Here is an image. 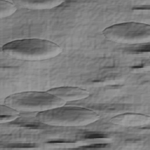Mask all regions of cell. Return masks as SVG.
<instances>
[{"mask_svg": "<svg viewBox=\"0 0 150 150\" xmlns=\"http://www.w3.org/2000/svg\"><path fill=\"white\" fill-rule=\"evenodd\" d=\"M2 52L9 57L25 61H40L54 58L63 49L53 42L39 38L18 39L2 47Z\"/></svg>", "mask_w": 150, "mask_h": 150, "instance_id": "obj_1", "label": "cell"}, {"mask_svg": "<svg viewBox=\"0 0 150 150\" xmlns=\"http://www.w3.org/2000/svg\"><path fill=\"white\" fill-rule=\"evenodd\" d=\"M41 123L56 127H82L98 121L100 115L90 109L77 106H60L37 113Z\"/></svg>", "mask_w": 150, "mask_h": 150, "instance_id": "obj_2", "label": "cell"}, {"mask_svg": "<svg viewBox=\"0 0 150 150\" xmlns=\"http://www.w3.org/2000/svg\"><path fill=\"white\" fill-rule=\"evenodd\" d=\"M4 103L19 111L38 113L63 106L66 102L47 91H32L9 95L5 98Z\"/></svg>", "mask_w": 150, "mask_h": 150, "instance_id": "obj_3", "label": "cell"}, {"mask_svg": "<svg viewBox=\"0 0 150 150\" xmlns=\"http://www.w3.org/2000/svg\"><path fill=\"white\" fill-rule=\"evenodd\" d=\"M103 35L108 40L122 44L139 45L150 42V26L135 22H127L107 27Z\"/></svg>", "mask_w": 150, "mask_h": 150, "instance_id": "obj_4", "label": "cell"}, {"mask_svg": "<svg viewBox=\"0 0 150 150\" xmlns=\"http://www.w3.org/2000/svg\"><path fill=\"white\" fill-rule=\"evenodd\" d=\"M47 91L66 103L85 99L90 96L88 90L78 87H59L50 88Z\"/></svg>", "mask_w": 150, "mask_h": 150, "instance_id": "obj_5", "label": "cell"}, {"mask_svg": "<svg viewBox=\"0 0 150 150\" xmlns=\"http://www.w3.org/2000/svg\"><path fill=\"white\" fill-rule=\"evenodd\" d=\"M110 122L123 127H140L148 124L150 122V117L149 115L139 113L126 112L112 117Z\"/></svg>", "mask_w": 150, "mask_h": 150, "instance_id": "obj_6", "label": "cell"}, {"mask_svg": "<svg viewBox=\"0 0 150 150\" xmlns=\"http://www.w3.org/2000/svg\"><path fill=\"white\" fill-rule=\"evenodd\" d=\"M64 1L62 0L53 1H30V0H15L12 2L16 6L28 9H50L57 7Z\"/></svg>", "mask_w": 150, "mask_h": 150, "instance_id": "obj_7", "label": "cell"}, {"mask_svg": "<svg viewBox=\"0 0 150 150\" xmlns=\"http://www.w3.org/2000/svg\"><path fill=\"white\" fill-rule=\"evenodd\" d=\"M20 111L6 105H0V123L12 122L20 117Z\"/></svg>", "mask_w": 150, "mask_h": 150, "instance_id": "obj_8", "label": "cell"}, {"mask_svg": "<svg viewBox=\"0 0 150 150\" xmlns=\"http://www.w3.org/2000/svg\"><path fill=\"white\" fill-rule=\"evenodd\" d=\"M17 10L16 5L12 1L0 0V18L9 16Z\"/></svg>", "mask_w": 150, "mask_h": 150, "instance_id": "obj_9", "label": "cell"}]
</instances>
